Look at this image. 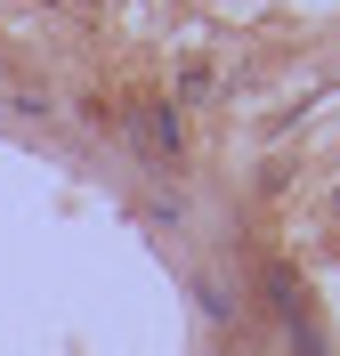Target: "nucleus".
<instances>
[]
</instances>
